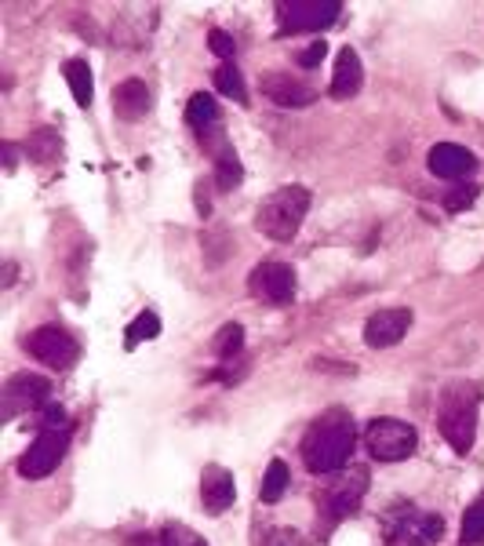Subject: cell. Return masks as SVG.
<instances>
[{
  "mask_svg": "<svg viewBox=\"0 0 484 546\" xmlns=\"http://www.w3.org/2000/svg\"><path fill=\"white\" fill-rule=\"evenodd\" d=\"M248 292L259 303L288 306L295 299V270L288 263H259L248 273Z\"/></svg>",
  "mask_w": 484,
  "mask_h": 546,
  "instance_id": "ba28073f",
  "label": "cell"
},
{
  "mask_svg": "<svg viewBox=\"0 0 484 546\" xmlns=\"http://www.w3.org/2000/svg\"><path fill=\"white\" fill-rule=\"evenodd\" d=\"M477 186L474 182H470V186H455V190H448L444 193V208H448V212H463V208H470V204L477 201Z\"/></svg>",
  "mask_w": 484,
  "mask_h": 546,
  "instance_id": "4316f807",
  "label": "cell"
},
{
  "mask_svg": "<svg viewBox=\"0 0 484 546\" xmlns=\"http://www.w3.org/2000/svg\"><path fill=\"white\" fill-rule=\"evenodd\" d=\"M266 546H310L306 543L295 528H277V532H270V539H266Z\"/></svg>",
  "mask_w": 484,
  "mask_h": 546,
  "instance_id": "4dcf8cb0",
  "label": "cell"
},
{
  "mask_svg": "<svg viewBox=\"0 0 484 546\" xmlns=\"http://www.w3.org/2000/svg\"><path fill=\"white\" fill-rule=\"evenodd\" d=\"M186 546H208V543H201L197 536H186Z\"/></svg>",
  "mask_w": 484,
  "mask_h": 546,
  "instance_id": "1f68e13d",
  "label": "cell"
},
{
  "mask_svg": "<svg viewBox=\"0 0 484 546\" xmlns=\"http://www.w3.org/2000/svg\"><path fill=\"white\" fill-rule=\"evenodd\" d=\"M179 528H164V532H146V536H132L128 546H179Z\"/></svg>",
  "mask_w": 484,
  "mask_h": 546,
  "instance_id": "83f0119b",
  "label": "cell"
},
{
  "mask_svg": "<svg viewBox=\"0 0 484 546\" xmlns=\"http://www.w3.org/2000/svg\"><path fill=\"white\" fill-rule=\"evenodd\" d=\"M113 110L121 121H142L150 113V88L142 77H128L113 88Z\"/></svg>",
  "mask_w": 484,
  "mask_h": 546,
  "instance_id": "2e32d148",
  "label": "cell"
},
{
  "mask_svg": "<svg viewBox=\"0 0 484 546\" xmlns=\"http://www.w3.org/2000/svg\"><path fill=\"white\" fill-rule=\"evenodd\" d=\"M324 55H328V44L324 41H313L310 48H303V55H299V66L303 70H313V66H321Z\"/></svg>",
  "mask_w": 484,
  "mask_h": 546,
  "instance_id": "f546056e",
  "label": "cell"
},
{
  "mask_svg": "<svg viewBox=\"0 0 484 546\" xmlns=\"http://www.w3.org/2000/svg\"><path fill=\"white\" fill-rule=\"evenodd\" d=\"M364 441H368V452H372V459H379V463H401V459H408V455L415 452V445H419V434H415L412 423L383 415V419H372V423H368V430H364Z\"/></svg>",
  "mask_w": 484,
  "mask_h": 546,
  "instance_id": "8992f818",
  "label": "cell"
},
{
  "mask_svg": "<svg viewBox=\"0 0 484 546\" xmlns=\"http://www.w3.org/2000/svg\"><path fill=\"white\" fill-rule=\"evenodd\" d=\"M263 95L270 102H277V106H284V110H299V106L317 102V91H313L310 84H303V81H292L288 73H266V77H263Z\"/></svg>",
  "mask_w": 484,
  "mask_h": 546,
  "instance_id": "5bb4252c",
  "label": "cell"
},
{
  "mask_svg": "<svg viewBox=\"0 0 484 546\" xmlns=\"http://www.w3.org/2000/svg\"><path fill=\"white\" fill-rule=\"evenodd\" d=\"M484 543V496L474 499L463 514V546Z\"/></svg>",
  "mask_w": 484,
  "mask_h": 546,
  "instance_id": "d4e9b609",
  "label": "cell"
},
{
  "mask_svg": "<svg viewBox=\"0 0 484 546\" xmlns=\"http://www.w3.org/2000/svg\"><path fill=\"white\" fill-rule=\"evenodd\" d=\"M66 81H70V91L73 99H77V106H84L88 110L91 99H95V84H91V70L84 59H70L66 62Z\"/></svg>",
  "mask_w": 484,
  "mask_h": 546,
  "instance_id": "ffe728a7",
  "label": "cell"
},
{
  "mask_svg": "<svg viewBox=\"0 0 484 546\" xmlns=\"http://www.w3.org/2000/svg\"><path fill=\"white\" fill-rule=\"evenodd\" d=\"M426 164H430V172L437 179L448 182H466L477 172V157L466 146H455V142H437L434 150H430V157H426Z\"/></svg>",
  "mask_w": 484,
  "mask_h": 546,
  "instance_id": "7c38bea8",
  "label": "cell"
},
{
  "mask_svg": "<svg viewBox=\"0 0 484 546\" xmlns=\"http://www.w3.org/2000/svg\"><path fill=\"white\" fill-rule=\"evenodd\" d=\"M444 536V521L437 514H426L419 506L401 503L386 510L383 539L386 546H434Z\"/></svg>",
  "mask_w": 484,
  "mask_h": 546,
  "instance_id": "277c9868",
  "label": "cell"
},
{
  "mask_svg": "<svg viewBox=\"0 0 484 546\" xmlns=\"http://www.w3.org/2000/svg\"><path fill=\"white\" fill-rule=\"evenodd\" d=\"M244 182V168H241V157L230 150V146H222V150H215V186H219L222 193L237 190Z\"/></svg>",
  "mask_w": 484,
  "mask_h": 546,
  "instance_id": "d6986e66",
  "label": "cell"
},
{
  "mask_svg": "<svg viewBox=\"0 0 484 546\" xmlns=\"http://www.w3.org/2000/svg\"><path fill=\"white\" fill-rule=\"evenodd\" d=\"M51 397V383L44 375H15L4 386V419H15L26 408H44Z\"/></svg>",
  "mask_w": 484,
  "mask_h": 546,
  "instance_id": "8fae6325",
  "label": "cell"
},
{
  "mask_svg": "<svg viewBox=\"0 0 484 546\" xmlns=\"http://www.w3.org/2000/svg\"><path fill=\"white\" fill-rule=\"evenodd\" d=\"M339 15H343L339 0H284V4H277L281 33H321L335 26Z\"/></svg>",
  "mask_w": 484,
  "mask_h": 546,
  "instance_id": "52a82bcc",
  "label": "cell"
},
{
  "mask_svg": "<svg viewBox=\"0 0 484 546\" xmlns=\"http://www.w3.org/2000/svg\"><path fill=\"white\" fill-rule=\"evenodd\" d=\"M186 121H190V128H197L201 142L208 139V132H215V128H219V102H215V95H208V91H197V95L186 102Z\"/></svg>",
  "mask_w": 484,
  "mask_h": 546,
  "instance_id": "ac0fdd59",
  "label": "cell"
},
{
  "mask_svg": "<svg viewBox=\"0 0 484 546\" xmlns=\"http://www.w3.org/2000/svg\"><path fill=\"white\" fill-rule=\"evenodd\" d=\"M408 328H412V310H379L364 324V343L372 350H390L408 335Z\"/></svg>",
  "mask_w": 484,
  "mask_h": 546,
  "instance_id": "4fadbf2b",
  "label": "cell"
},
{
  "mask_svg": "<svg viewBox=\"0 0 484 546\" xmlns=\"http://www.w3.org/2000/svg\"><path fill=\"white\" fill-rule=\"evenodd\" d=\"M208 48H212L215 55H219V59H226V62L237 55V41H233L226 30H212V33H208Z\"/></svg>",
  "mask_w": 484,
  "mask_h": 546,
  "instance_id": "f1b7e54d",
  "label": "cell"
},
{
  "mask_svg": "<svg viewBox=\"0 0 484 546\" xmlns=\"http://www.w3.org/2000/svg\"><path fill=\"white\" fill-rule=\"evenodd\" d=\"M353 445H357V426L353 415L346 412H324L321 419H313V426L303 437V463L310 474H339L353 459Z\"/></svg>",
  "mask_w": 484,
  "mask_h": 546,
  "instance_id": "6da1fadb",
  "label": "cell"
},
{
  "mask_svg": "<svg viewBox=\"0 0 484 546\" xmlns=\"http://www.w3.org/2000/svg\"><path fill=\"white\" fill-rule=\"evenodd\" d=\"M364 84V66L361 55L353 48H343L335 55V70H332V99H353Z\"/></svg>",
  "mask_w": 484,
  "mask_h": 546,
  "instance_id": "e0dca14e",
  "label": "cell"
},
{
  "mask_svg": "<svg viewBox=\"0 0 484 546\" xmlns=\"http://www.w3.org/2000/svg\"><path fill=\"white\" fill-rule=\"evenodd\" d=\"M26 350H30V354L37 357L41 364L55 368V372L70 368V364L77 361V339H73L66 328H59V324H44V328L30 332Z\"/></svg>",
  "mask_w": 484,
  "mask_h": 546,
  "instance_id": "9c48e42d",
  "label": "cell"
},
{
  "mask_svg": "<svg viewBox=\"0 0 484 546\" xmlns=\"http://www.w3.org/2000/svg\"><path fill=\"white\" fill-rule=\"evenodd\" d=\"M157 335H161V317L146 310V314H139L132 324H128V332H124V346H128V350H135L139 343H146V339H157Z\"/></svg>",
  "mask_w": 484,
  "mask_h": 546,
  "instance_id": "cb8c5ba5",
  "label": "cell"
},
{
  "mask_svg": "<svg viewBox=\"0 0 484 546\" xmlns=\"http://www.w3.org/2000/svg\"><path fill=\"white\" fill-rule=\"evenodd\" d=\"M364 496H368V470L364 466H343L335 474L332 488L324 492V503L335 514V521H343V517H353L361 510Z\"/></svg>",
  "mask_w": 484,
  "mask_h": 546,
  "instance_id": "30bf717a",
  "label": "cell"
},
{
  "mask_svg": "<svg viewBox=\"0 0 484 546\" xmlns=\"http://www.w3.org/2000/svg\"><path fill=\"white\" fill-rule=\"evenodd\" d=\"M59 150H62V142H59V135L51 132V128L33 132L30 142H26V153H30V161H37V164H51L55 157H59Z\"/></svg>",
  "mask_w": 484,
  "mask_h": 546,
  "instance_id": "44dd1931",
  "label": "cell"
},
{
  "mask_svg": "<svg viewBox=\"0 0 484 546\" xmlns=\"http://www.w3.org/2000/svg\"><path fill=\"white\" fill-rule=\"evenodd\" d=\"M244 350V328L241 324H222V332L215 335V354L219 357H237Z\"/></svg>",
  "mask_w": 484,
  "mask_h": 546,
  "instance_id": "484cf974",
  "label": "cell"
},
{
  "mask_svg": "<svg viewBox=\"0 0 484 546\" xmlns=\"http://www.w3.org/2000/svg\"><path fill=\"white\" fill-rule=\"evenodd\" d=\"M215 88L226 95V99H233V102H248V88H244V77H241V70L233 66V62H222L219 70H215Z\"/></svg>",
  "mask_w": 484,
  "mask_h": 546,
  "instance_id": "7402d4cb",
  "label": "cell"
},
{
  "mask_svg": "<svg viewBox=\"0 0 484 546\" xmlns=\"http://www.w3.org/2000/svg\"><path fill=\"white\" fill-rule=\"evenodd\" d=\"M477 412H481V390L474 383L444 386L437 401V430L452 445V452L466 455L477 441Z\"/></svg>",
  "mask_w": 484,
  "mask_h": 546,
  "instance_id": "7a4b0ae2",
  "label": "cell"
},
{
  "mask_svg": "<svg viewBox=\"0 0 484 546\" xmlns=\"http://www.w3.org/2000/svg\"><path fill=\"white\" fill-rule=\"evenodd\" d=\"M306 212H310V190H306V186H281V190H273L270 197L259 204L255 230L266 233V237L277 244H288L295 233H299V226H303Z\"/></svg>",
  "mask_w": 484,
  "mask_h": 546,
  "instance_id": "3957f363",
  "label": "cell"
},
{
  "mask_svg": "<svg viewBox=\"0 0 484 546\" xmlns=\"http://www.w3.org/2000/svg\"><path fill=\"white\" fill-rule=\"evenodd\" d=\"M237 499V485L226 466H208L201 477V503L208 514H226Z\"/></svg>",
  "mask_w": 484,
  "mask_h": 546,
  "instance_id": "9a60e30c",
  "label": "cell"
},
{
  "mask_svg": "<svg viewBox=\"0 0 484 546\" xmlns=\"http://www.w3.org/2000/svg\"><path fill=\"white\" fill-rule=\"evenodd\" d=\"M70 448V426L66 423H44L37 441L26 448V455L19 459V474L30 477V481H41V477L55 474L62 463V455Z\"/></svg>",
  "mask_w": 484,
  "mask_h": 546,
  "instance_id": "5b68a950",
  "label": "cell"
},
{
  "mask_svg": "<svg viewBox=\"0 0 484 546\" xmlns=\"http://www.w3.org/2000/svg\"><path fill=\"white\" fill-rule=\"evenodd\" d=\"M288 466H284V459H273L270 466H266V477H263V488H259V499L263 503H277V499L284 496V488H288Z\"/></svg>",
  "mask_w": 484,
  "mask_h": 546,
  "instance_id": "603a6c76",
  "label": "cell"
}]
</instances>
